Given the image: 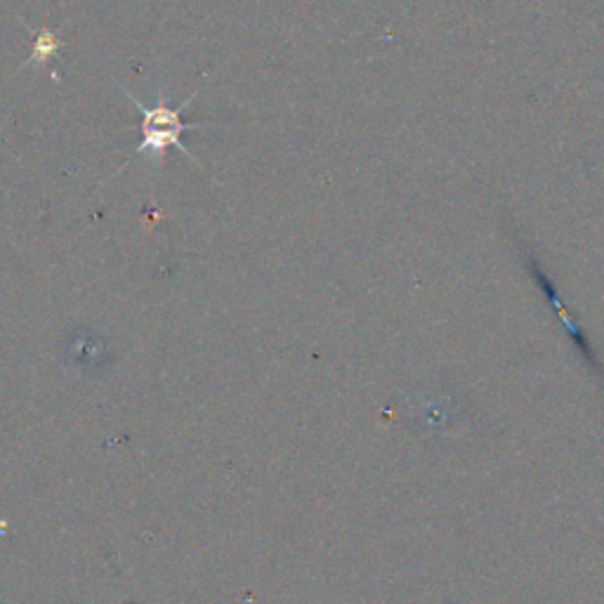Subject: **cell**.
<instances>
[{
	"label": "cell",
	"instance_id": "1",
	"mask_svg": "<svg viewBox=\"0 0 604 604\" xmlns=\"http://www.w3.org/2000/svg\"><path fill=\"white\" fill-rule=\"evenodd\" d=\"M524 260H527V267H529L531 274L536 277V281L541 284V288H544L545 300H550V305L557 310V317L562 319L564 328H567V333H569L571 340H574V345L578 347V352H581V357L585 359V364L591 366L592 374H600L598 357H595V352H592V347H591V342H588V338H585V333L581 331V326H578L576 321L571 319L569 312H567V310L562 307V300H560V293L555 291V284H552V278H550L548 274L544 272V267L538 265L536 260L531 258V253H524Z\"/></svg>",
	"mask_w": 604,
	"mask_h": 604
},
{
	"label": "cell",
	"instance_id": "3",
	"mask_svg": "<svg viewBox=\"0 0 604 604\" xmlns=\"http://www.w3.org/2000/svg\"><path fill=\"white\" fill-rule=\"evenodd\" d=\"M61 43L60 38H57L55 31H50V28H43L41 34L36 36L34 41V50H31V57H28V61L31 64H38V67H43V64H48L52 57L60 52Z\"/></svg>",
	"mask_w": 604,
	"mask_h": 604
},
{
	"label": "cell",
	"instance_id": "2",
	"mask_svg": "<svg viewBox=\"0 0 604 604\" xmlns=\"http://www.w3.org/2000/svg\"><path fill=\"white\" fill-rule=\"evenodd\" d=\"M201 128H205V125H180V128H147V125H142V142L137 144V149L133 157L149 154L151 161H157V158L164 157L168 147H175V149L182 151L184 157L189 158V161H194V157H191L189 151L182 147V142H180V135H182L184 130H201ZM194 164H197V161H194Z\"/></svg>",
	"mask_w": 604,
	"mask_h": 604
}]
</instances>
